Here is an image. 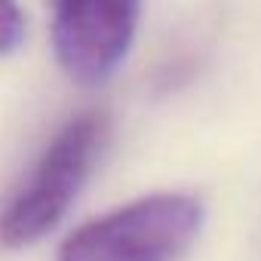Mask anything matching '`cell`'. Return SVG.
<instances>
[{"instance_id": "cell-3", "label": "cell", "mask_w": 261, "mask_h": 261, "mask_svg": "<svg viewBox=\"0 0 261 261\" xmlns=\"http://www.w3.org/2000/svg\"><path fill=\"white\" fill-rule=\"evenodd\" d=\"M136 25L139 0H53L56 59L71 80L98 86L123 65Z\"/></svg>"}, {"instance_id": "cell-4", "label": "cell", "mask_w": 261, "mask_h": 261, "mask_svg": "<svg viewBox=\"0 0 261 261\" xmlns=\"http://www.w3.org/2000/svg\"><path fill=\"white\" fill-rule=\"evenodd\" d=\"M25 37V16L16 0H0V56L13 53Z\"/></svg>"}, {"instance_id": "cell-1", "label": "cell", "mask_w": 261, "mask_h": 261, "mask_svg": "<svg viewBox=\"0 0 261 261\" xmlns=\"http://www.w3.org/2000/svg\"><path fill=\"white\" fill-rule=\"evenodd\" d=\"M203 215L191 194H151L77 227L59 261H181L203 230Z\"/></svg>"}, {"instance_id": "cell-2", "label": "cell", "mask_w": 261, "mask_h": 261, "mask_svg": "<svg viewBox=\"0 0 261 261\" xmlns=\"http://www.w3.org/2000/svg\"><path fill=\"white\" fill-rule=\"evenodd\" d=\"M108 139V117L86 111L46 145L25 185L0 209V246L22 249L49 233L89 178Z\"/></svg>"}]
</instances>
